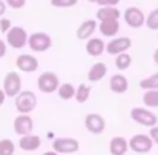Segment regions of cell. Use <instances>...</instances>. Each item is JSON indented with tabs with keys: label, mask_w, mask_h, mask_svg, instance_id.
Masks as SVG:
<instances>
[{
	"label": "cell",
	"mask_w": 158,
	"mask_h": 155,
	"mask_svg": "<svg viewBox=\"0 0 158 155\" xmlns=\"http://www.w3.org/2000/svg\"><path fill=\"white\" fill-rule=\"evenodd\" d=\"M36 105V95L30 90H23L14 98V106L20 115H30L32 110H35Z\"/></svg>",
	"instance_id": "1"
},
{
	"label": "cell",
	"mask_w": 158,
	"mask_h": 155,
	"mask_svg": "<svg viewBox=\"0 0 158 155\" xmlns=\"http://www.w3.org/2000/svg\"><path fill=\"white\" fill-rule=\"evenodd\" d=\"M130 117L133 122H136L137 124L144 126V127H154L158 123V117L154 112L148 109L146 106H134L130 110Z\"/></svg>",
	"instance_id": "2"
},
{
	"label": "cell",
	"mask_w": 158,
	"mask_h": 155,
	"mask_svg": "<svg viewBox=\"0 0 158 155\" xmlns=\"http://www.w3.org/2000/svg\"><path fill=\"white\" fill-rule=\"evenodd\" d=\"M6 45L10 46L13 49H20L25 48L28 42V32L25 31V28L20 27V25H15V27H11L10 31L6 34Z\"/></svg>",
	"instance_id": "3"
},
{
	"label": "cell",
	"mask_w": 158,
	"mask_h": 155,
	"mask_svg": "<svg viewBox=\"0 0 158 155\" xmlns=\"http://www.w3.org/2000/svg\"><path fill=\"white\" fill-rule=\"evenodd\" d=\"M7 98H15L18 94L23 91V80H21V75L17 71L11 70V71L6 73L3 78V88Z\"/></svg>",
	"instance_id": "4"
},
{
	"label": "cell",
	"mask_w": 158,
	"mask_h": 155,
	"mask_svg": "<svg viewBox=\"0 0 158 155\" xmlns=\"http://www.w3.org/2000/svg\"><path fill=\"white\" fill-rule=\"evenodd\" d=\"M52 38L46 32H34L28 35L27 46L35 53H44L52 48Z\"/></svg>",
	"instance_id": "5"
},
{
	"label": "cell",
	"mask_w": 158,
	"mask_h": 155,
	"mask_svg": "<svg viewBox=\"0 0 158 155\" xmlns=\"http://www.w3.org/2000/svg\"><path fill=\"white\" fill-rule=\"evenodd\" d=\"M60 85V78L53 71H44L36 80V87L42 94H53Z\"/></svg>",
	"instance_id": "6"
},
{
	"label": "cell",
	"mask_w": 158,
	"mask_h": 155,
	"mask_svg": "<svg viewBox=\"0 0 158 155\" xmlns=\"http://www.w3.org/2000/svg\"><path fill=\"white\" fill-rule=\"evenodd\" d=\"M131 45L133 42L129 36H116L105 43V52L110 56H118L120 53H126L131 48Z\"/></svg>",
	"instance_id": "7"
},
{
	"label": "cell",
	"mask_w": 158,
	"mask_h": 155,
	"mask_svg": "<svg viewBox=\"0 0 158 155\" xmlns=\"http://www.w3.org/2000/svg\"><path fill=\"white\" fill-rule=\"evenodd\" d=\"M127 143L129 149H131L136 154H147L154 147V143L148 134H134L130 137V140H127Z\"/></svg>",
	"instance_id": "8"
},
{
	"label": "cell",
	"mask_w": 158,
	"mask_h": 155,
	"mask_svg": "<svg viewBox=\"0 0 158 155\" xmlns=\"http://www.w3.org/2000/svg\"><path fill=\"white\" fill-rule=\"evenodd\" d=\"M52 148L57 154H76L80 149V143L73 137H59L52 143Z\"/></svg>",
	"instance_id": "9"
},
{
	"label": "cell",
	"mask_w": 158,
	"mask_h": 155,
	"mask_svg": "<svg viewBox=\"0 0 158 155\" xmlns=\"http://www.w3.org/2000/svg\"><path fill=\"white\" fill-rule=\"evenodd\" d=\"M84 126L88 133L94 136L102 134L106 128V122L99 113H88L84 119Z\"/></svg>",
	"instance_id": "10"
},
{
	"label": "cell",
	"mask_w": 158,
	"mask_h": 155,
	"mask_svg": "<svg viewBox=\"0 0 158 155\" xmlns=\"http://www.w3.org/2000/svg\"><path fill=\"white\" fill-rule=\"evenodd\" d=\"M123 17H125L126 24L130 28H134V30H136V28H141L144 25V22H146V15H144V13L141 11V9H139V7H136V6L127 7V9L125 10Z\"/></svg>",
	"instance_id": "11"
},
{
	"label": "cell",
	"mask_w": 158,
	"mask_h": 155,
	"mask_svg": "<svg viewBox=\"0 0 158 155\" xmlns=\"http://www.w3.org/2000/svg\"><path fill=\"white\" fill-rule=\"evenodd\" d=\"M13 128L14 133L20 137L27 134H32L34 130V119L31 117V115H18L13 122Z\"/></svg>",
	"instance_id": "12"
},
{
	"label": "cell",
	"mask_w": 158,
	"mask_h": 155,
	"mask_svg": "<svg viewBox=\"0 0 158 155\" xmlns=\"http://www.w3.org/2000/svg\"><path fill=\"white\" fill-rule=\"evenodd\" d=\"M15 67H17L20 71L30 74V73H34L38 70L39 62L32 55L23 53V55H20V56H17V59H15Z\"/></svg>",
	"instance_id": "13"
},
{
	"label": "cell",
	"mask_w": 158,
	"mask_h": 155,
	"mask_svg": "<svg viewBox=\"0 0 158 155\" xmlns=\"http://www.w3.org/2000/svg\"><path fill=\"white\" fill-rule=\"evenodd\" d=\"M109 90L114 94L122 95V94L127 92L129 90V80L126 75L123 74H114L109 78Z\"/></svg>",
	"instance_id": "14"
},
{
	"label": "cell",
	"mask_w": 158,
	"mask_h": 155,
	"mask_svg": "<svg viewBox=\"0 0 158 155\" xmlns=\"http://www.w3.org/2000/svg\"><path fill=\"white\" fill-rule=\"evenodd\" d=\"M97 20H85L83 21L78 28L76 30V38L80 41H88L89 38H93V34L97 30Z\"/></svg>",
	"instance_id": "15"
},
{
	"label": "cell",
	"mask_w": 158,
	"mask_h": 155,
	"mask_svg": "<svg viewBox=\"0 0 158 155\" xmlns=\"http://www.w3.org/2000/svg\"><path fill=\"white\" fill-rule=\"evenodd\" d=\"M41 144H42L41 137L36 134L23 136V137H20V140H18V147H20V149H23V151H25V152L36 151V149L41 147Z\"/></svg>",
	"instance_id": "16"
},
{
	"label": "cell",
	"mask_w": 158,
	"mask_h": 155,
	"mask_svg": "<svg viewBox=\"0 0 158 155\" xmlns=\"http://www.w3.org/2000/svg\"><path fill=\"white\" fill-rule=\"evenodd\" d=\"M106 74H108L106 63L97 62L89 67L88 73H87V80H88L89 83H98V81H101Z\"/></svg>",
	"instance_id": "17"
},
{
	"label": "cell",
	"mask_w": 158,
	"mask_h": 155,
	"mask_svg": "<svg viewBox=\"0 0 158 155\" xmlns=\"http://www.w3.org/2000/svg\"><path fill=\"white\" fill-rule=\"evenodd\" d=\"M129 151V143L122 136H115L109 141V152L110 155H126Z\"/></svg>",
	"instance_id": "18"
},
{
	"label": "cell",
	"mask_w": 158,
	"mask_h": 155,
	"mask_svg": "<svg viewBox=\"0 0 158 155\" xmlns=\"http://www.w3.org/2000/svg\"><path fill=\"white\" fill-rule=\"evenodd\" d=\"M85 52L91 57H98L105 52V42L101 38H89L85 42Z\"/></svg>",
	"instance_id": "19"
},
{
	"label": "cell",
	"mask_w": 158,
	"mask_h": 155,
	"mask_svg": "<svg viewBox=\"0 0 158 155\" xmlns=\"http://www.w3.org/2000/svg\"><path fill=\"white\" fill-rule=\"evenodd\" d=\"M120 10L118 7H99L98 11L95 13V18L102 22V21H114L120 18Z\"/></svg>",
	"instance_id": "20"
},
{
	"label": "cell",
	"mask_w": 158,
	"mask_h": 155,
	"mask_svg": "<svg viewBox=\"0 0 158 155\" xmlns=\"http://www.w3.org/2000/svg\"><path fill=\"white\" fill-rule=\"evenodd\" d=\"M98 28H99V32L104 36H106V38H115L116 34L119 32V30H120V24L118 20L102 21V22H99Z\"/></svg>",
	"instance_id": "21"
},
{
	"label": "cell",
	"mask_w": 158,
	"mask_h": 155,
	"mask_svg": "<svg viewBox=\"0 0 158 155\" xmlns=\"http://www.w3.org/2000/svg\"><path fill=\"white\" fill-rule=\"evenodd\" d=\"M57 95L63 101H70L76 95V87L72 83H63L57 88Z\"/></svg>",
	"instance_id": "22"
},
{
	"label": "cell",
	"mask_w": 158,
	"mask_h": 155,
	"mask_svg": "<svg viewBox=\"0 0 158 155\" xmlns=\"http://www.w3.org/2000/svg\"><path fill=\"white\" fill-rule=\"evenodd\" d=\"M89 95H91V87L88 84H80L78 87H76V95L74 99L78 104H85L88 101Z\"/></svg>",
	"instance_id": "23"
},
{
	"label": "cell",
	"mask_w": 158,
	"mask_h": 155,
	"mask_svg": "<svg viewBox=\"0 0 158 155\" xmlns=\"http://www.w3.org/2000/svg\"><path fill=\"white\" fill-rule=\"evenodd\" d=\"M143 104L146 108L152 109V108H158V90H148L144 91L143 94Z\"/></svg>",
	"instance_id": "24"
},
{
	"label": "cell",
	"mask_w": 158,
	"mask_h": 155,
	"mask_svg": "<svg viewBox=\"0 0 158 155\" xmlns=\"http://www.w3.org/2000/svg\"><path fill=\"white\" fill-rule=\"evenodd\" d=\"M139 87L144 91L158 90V71L148 75V77H146V78H141L140 83H139Z\"/></svg>",
	"instance_id": "25"
},
{
	"label": "cell",
	"mask_w": 158,
	"mask_h": 155,
	"mask_svg": "<svg viewBox=\"0 0 158 155\" xmlns=\"http://www.w3.org/2000/svg\"><path fill=\"white\" fill-rule=\"evenodd\" d=\"M131 62H133V60H131V56L127 53V52H126V53H120L115 57V66H116V69L120 70V71L127 70L131 66Z\"/></svg>",
	"instance_id": "26"
},
{
	"label": "cell",
	"mask_w": 158,
	"mask_h": 155,
	"mask_svg": "<svg viewBox=\"0 0 158 155\" xmlns=\"http://www.w3.org/2000/svg\"><path fill=\"white\" fill-rule=\"evenodd\" d=\"M144 25L151 31H158V7L150 11V14L146 17Z\"/></svg>",
	"instance_id": "27"
},
{
	"label": "cell",
	"mask_w": 158,
	"mask_h": 155,
	"mask_svg": "<svg viewBox=\"0 0 158 155\" xmlns=\"http://www.w3.org/2000/svg\"><path fill=\"white\" fill-rule=\"evenodd\" d=\"M15 145L10 138L0 140V155H14Z\"/></svg>",
	"instance_id": "28"
},
{
	"label": "cell",
	"mask_w": 158,
	"mask_h": 155,
	"mask_svg": "<svg viewBox=\"0 0 158 155\" xmlns=\"http://www.w3.org/2000/svg\"><path fill=\"white\" fill-rule=\"evenodd\" d=\"M78 3V0H51V6L56 9H70Z\"/></svg>",
	"instance_id": "29"
},
{
	"label": "cell",
	"mask_w": 158,
	"mask_h": 155,
	"mask_svg": "<svg viewBox=\"0 0 158 155\" xmlns=\"http://www.w3.org/2000/svg\"><path fill=\"white\" fill-rule=\"evenodd\" d=\"M4 3H6L7 7H10L13 10H20L23 7H25L27 0H4Z\"/></svg>",
	"instance_id": "30"
},
{
	"label": "cell",
	"mask_w": 158,
	"mask_h": 155,
	"mask_svg": "<svg viewBox=\"0 0 158 155\" xmlns=\"http://www.w3.org/2000/svg\"><path fill=\"white\" fill-rule=\"evenodd\" d=\"M11 27H13L11 21L9 18H4V17L0 18V31H2V34H7Z\"/></svg>",
	"instance_id": "31"
},
{
	"label": "cell",
	"mask_w": 158,
	"mask_h": 155,
	"mask_svg": "<svg viewBox=\"0 0 158 155\" xmlns=\"http://www.w3.org/2000/svg\"><path fill=\"white\" fill-rule=\"evenodd\" d=\"M95 3L99 7H116L120 0H95Z\"/></svg>",
	"instance_id": "32"
},
{
	"label": "cell",
	"mask_w": 158,
	"mask_h": 155,
	"mask_svg": "<svg viewBox=\"0 0 158 155\" xmlns=\"http://www.w3.org/2000/svg\"><path fill=\"white\" fill-rule=\"evenodd\" d=\"M148 136H150V138L152 140V143L158 145V126H154V127L150 128Z\"/></svg>",
	"instance_id": "33"
},
{
	"label": "cell",
	"mask_w": 158,
	"mask_h": 155,
	"mask_svg": "<svg viewBox=\"0 0 158 155\" xmlns=\"http://www.w3.org/2000/svg\"><path fill=\"white\" fill-rule=\"evenodd\" d=\"M7 53V45L3 39H0V59H3Z\"/></svg>",
	"instance_id": "34"
},
{
	"label": "cell",
	"mask_w": 158,
	"mask_h": 155,
	"mask_svg": "<svg viewBox=\"0 0 158 155\" xmlns=\"http://www.w3.org/2000/svg\"><path fill=\"white\" fill-rule=\"evenodd\" d=\"M6 10H7V6H6V3H4L3 0H0V18L4 15V13H6Z\"/></svg>",
	"instance_id": "35"
},
{
	"label": "cell",
	"mask_w": 158,
	"mask_h": 155,
	"mask_svg": "<svg viewBox=\"0 0 158 155\" xmlns=\"http://www.w3.org/2000/svg\"><path fill=\"white\" fill-rule=\"evenodd\" d=\"M6 98H7V96H6V94H4V91L0 88V106H2V105H4Z\"/></svg>",
	"instance_id": "36"
},
{
	"label": "cell",
	"mask_w": 158,
	"mask_h": 155,
	"mask_svg": "<svg viewBox=\"0 0 158 155\" xmlns=\"http://www.w3.org/2000/svg\"><path fill=\"white\" fill-rule=\"evenodd\" d=\"M152 60H154V63L158 66V48L154 51V53H152Z\"/></svg>",
	"instance_id": "37"
},
{
	"label": "cell",
	"mask_w": 158,
	"mask_h": 155,
	"mask_svg": "<svg viewBox=\"0 0 158 155\" xmlns=\"http://www.w3.org/2000/svg\"><path fill=\"white\" fill-rule=\"evenodd\" d=\"M42 155H59V154H57V152H55L53 149H52V151H46V152H44Z\"/></svg>",
	"instance_id": "38"
},
{
	"label": "cell",
	"mask_w": 158,
	"mask_h": 155,
	"mask_svg": "<svg viewBox=\"0 0 158 155\" xmlns=\"http://www.w3.org/2000/svg\"><path fill=\"white\" fill-rule=\"evenodd\" d=\"M89 3H95V0H88Z\"/></svg>",
	"instance_id": "39"
},
{
	"label": "cell",
	"mask_w": 158,
	"mask_h": 155,
	"mask_svg": "<svg viewBox=\"0 0 158 155\" xmlns=\"http://www.w3.org/2000/svg\"><path fill=\"white\" fill-rule=\"evenodd\" d=\"M157 39H158V34H157Z\"/></svg>",
	"instance_id": "40"
}]
</instances>
